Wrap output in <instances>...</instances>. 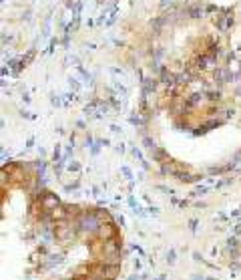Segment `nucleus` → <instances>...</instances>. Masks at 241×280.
I'll list each match as a JSON object with an SVG mask.
<instances>
[{
    "label": "nucleus",
    "mask_w": 241,
    "mask_h": 280,
    "mask_svg": "<svg viewBox=\"0 0 241 280\" xmlns=\"http://www.w3.org/2000/svg\"><path fill=\"white\" fill-rule=\"evenodd\" d=\"M95 236L99 240H113V238H117V228L113 226L111 222H103L99 226V230H96Z\"/></svg>",
    "instance_id": "nucleus-1"
},
{
    "label": "nucleus",
    "mask_w": 241,
    "mask_h": 280,
    "mask_svg": "<svg viewBox=\"0 0 241 280\" xmlns=\"http://www.w3.org/2000/svg\"><path fill=\"white\" fill-rule=\"evenodd\" d=\"M54 234H56V238L58 240H69V238H73L74 236V228L73 226H69V224H60V226L56 228V232H54Z\"/></svg>",
    "instance_id": "nucleus-2"
},
{
    "label": "nucleus",
    "mask_w": 241,
    "mask_h": 280,
    "mask_svg": "<svg viewBox=\"0 0 241 280\" xmlns=\"http://www.w3.org/2000/svg\"><path fill=\"white\" fill-rule=\"evenodd\" d=\"M58 206V198L54 196V194H44L42 196V200H40V208L42 210H54V208Z\"/></svg>",
    "instance_id": "nucleus-3"
},
{
    "label": "nucleus",
    "mask_w": 241,
    "mask_h": 280,
    "mask_svg": "<svg viewBox=\"0 0 241 280\" xmlns=\"http://www.w3.org/2000/svg\"><path fill=\"white\" fill-rule=\"evenodd\" d=\"M111 254H121V246H119V242H117V238L105 240V252H103V256H111Z\"/></svg>",
    "instance_id": "nucleus-4"
},
{
    "label": "nucleus",
    "mask_w": 241,
    "mask_h": 280,
    "mask_svg": "<svg viewBox=\"0 0 241 280\" xmlns=\"http://www.w3.org/2000/svg\"><path fill=\"white\" fill-rule=\"evenodd\" d=\"M121 272V266H115V264H107V272H105V280H115Z\"/></svg>",
    "instance_id": "nucleus-5"
},
{
    "label": "nucleus",
    "mask_w": 241,
    "mask_h": 280,
    "mask_svg": "<svg viewBox=\"0 0 241 280\" xmlns=\"http://www.w3.org/2000/svg\"><path fill=\"white\" fill-rule=\"evenodd\" d=\"M50 218H52V220H66V218H69V212H66L65 208L56 206L54 210H50Z\"/></svg>",
    "instance_id": "nucleus-6"
},
{
    "label": "nucleus",
    "mask_w": 241,
    "mask_h": 280,
    "mask_svg": "<svg viewBox=\"0 0 241 280\" xmlns=\"http://www.w3.org/2000/svg\"><path fill=\"white\" fill-rule=\"evenodd\" d=\"M77 280H103V278H95V276H84V278H77Z\"/></svg>",
    "instance_id": "nucleus-7"
}]
</instances>
